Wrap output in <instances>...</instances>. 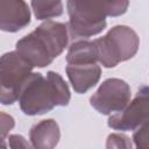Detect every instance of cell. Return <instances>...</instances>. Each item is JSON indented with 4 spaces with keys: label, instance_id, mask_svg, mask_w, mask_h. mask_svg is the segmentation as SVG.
<instances>
[{
    "label": "cell",
    "instance_id": "13",
    "mask_svg": "<svg viewBox=\"0 0 149 149\" xmlns=\"http://www.w3.org/2000/svg\"><path fill=\"white\" fill-rule=\"evenodd\" d=\"M106 149H133L130 139L121 133L109 134L106 140Z\"/></svg>",
    "mask_w": 149,
    "mask_h": 149
},
{
    "label": "cell",
    "instance_id": "16",
    "mask_svg": "<svg viewBox=\"0 0 149 149\" xmlns=\"http://www.w3.org/2000/svg\"><path fill=\"white\" fill-rule=\"evenodd\" d=\"M8 143L10 149H33L31 144L19 134H12L8 136Z\"/></svg>",
    "mask_w": 149,
    "mask_h": 149
},
{
    "label": "cell",
    "instance_id": "4",
    "mask_svg": "<svg viewBox=\"0 0 149 149\" xmlns=\"http://www.w3.org/2000/svg\"><path fill=\"white\" fill-rule=\"evenodd\" d=\"M97 59L105 68H114L135 56L140 38L134 29L127 26H115L102 37L93 40Z\"/></svg>",
    "mask_w": 149,
    "mask_h": 149
},
{
    "label": "cell",
    "instance_id": "10",
    "mask_svg": "<svg viewBox=\"0 0 149 149\" xmlns=\"http://www.w3.org/2000/svg\"><path fill=\"white\" fill-rule=\"evenodd\" d=\"M61 132L54 119H45L35 123L29 132L33 149H54L59 141Z\"/></svg>",
    "mask_w": 149,
    "mask_h": 149
},
{
    "label": "cell",
    "instance_id": "6",
    "mask_svg": "<svg viewBox=\"0 0 149 149\" xmlns=\"http://www.w3.org/2000/svg\"><path fill=\"white\" fill-rule=\"evenodd\" d=\"M129 85L119 78H108L90 98L91 106L99 113L109 115L120 112L130 101Z\"/></svg>",
    "mask_w": 149,
    "mask_h": 149
},
{
    "label": "cell",
    "instance_id": "2",
    "mask_svg": "<svg viewBox=\"0 0 149 149\" xmlns=\"http://www.w3.org/2000/svg\"><path fill=\"white\" fill-rule=\"evenodd\" d=\"M69 42L68 26L45 21L16 42L15 51L33 68H44L58 57Z\"/></svg>",
    "mask_w": 149,
    "mask_h": 149
},
{
    "label": "cell",
    "instance_id": "18",
    "mask_svg": "<svg viewBox=\"0 0 149 149\" xmlns=\"http://www.w3.org/2000/svg\"><path fill=\"white\" fill-rule=\"evenodd\" d=\"M136 149H146V148H136Z\"/></svg>",
    "mask_w": 149,
    "mask_h": 149
},
{
    "label": "cell",
    "instance_id": "12",
    "mask_svg": "<svg viewBox=\"0 0 149 149\" xmlns=\"http://www.w3.org/2000/svg\"><path fill=\"white\" fill-rule=\"evenodd\" d=\"M33 12L37 20H47L59 16L63 13L62 1H31Z\"/></svg>",
    "mask_w": 149,
    "mask_h": 149
},
{
    "label": "cell",
    "instance_id": "8",
    "mask_svg": "<svg viewBox=\"0 0 149 149\" xmlns=\"http://www.w3.org/2000/svg\"><path fill=\"white\" fill-rule=\"evenodd\" d=\"M30 23V9L22 0H0V30L15 33Z\"/></svg>",
    "mask_w": 149,
    "mask_h": 149
},
{
    "label": "cell",
    "instance_id": "14",
    "mask_svg": "<svg viewBox=\"0 0 149 149\" xmlns=\"http://www.w3.org/2000/svg\"><path fill=\"white\" fill-rule=\"evenodd\" d=\"M133 140H134V143L136 144V148L149 149V143H148V121H146L144 123H142L140 127H137L134 130Z\"/></svg>",
    "mask_w": 149,
    "mask_h": 149
},
{
    "label": "cell",
    "instance_id": "5",
    "mask_svg": "<svg viewBox=\"0 0 149 149\" xmlns=\"http://www.w3.org/2000/svg\"><path fill=\"white\" fill-rule=\"evenodd\" d=\"M28 64L16 51H9L0 57V102L12 105L17 98L20 90L33 72Z\"/></svg>",
    "mask_w": 149,
    "mask_h": 149
},
{
    "label": "cell",
    "instance_id": "11",
    "mask_svg": "<svg viewBox=\"0 0 149 149\" xmlns=\"http://www.w3.org/2000/svg\"><path fill=\"white\" fill-rule=\"evenodd\" d=\"M66 62L70 65L76 64H94L97 59V50L93 41L88 40H77L74 41L68 50Z\"/></svg>",
    "mask_w": 149,
    "mask_h": 149
},
{
    "label": "cell",
    "instance_id": "3",
    "mask_svg": "<svg viewBox=\"0 0 149 149\" xmlns=\"http://www.w3.org/2000/svg\"><path fill=\"white\" fill-rule=\"evenodd\" d=\"M128 1H68V31L71 37H90L106 28L107 16H119L128 8Z\"/></svg>",
    "mask_w": 149,
    "mask_h": 149
},
{
    "label": "cell",
    "instance_id": "17",
    "mask_svg": "<svg viewBox=\"0 0 149 149\" xmlns=\"http://www.w3.org/2000/svg\"><path fill=\"white\" fill-rule=\"evenodd\" d=\"M0 149H7V146H6V142L3 139L0 137Z\"/></svg>",
    "mask_w": 149,
    "mask_h": 149
},
{
    "label": "cell",
    "instance_id": "15",
    "mask_svg": "<svg viewBox=\"0 0 149 149\" xmlns=\"http://www.w3.org/2000/svg\"><path fill=\"white\" fill-rule=\"evenodd\" d=\"M15 126V120L12 115L0 112V137L5 139L8 136L9 132L14 128Z\"/></svg>",
    "mask_w": 149,
    "mask_h": 149
},
{
    "label": "cell",
    "instance_id": "7",
    "mask_svg": "<svg viewBox=\"0 0 149 149\" xmlns=\"http://www.w3.org/2000/svg\"><path fill=\"white\" fill-rule=\"evenodd\" d=\"M146 121H148V87L143 85L133 101L120 112L112 114L107 123L115 130H135Z\"/></svg>",
    "mask_w": 149,
    "mask_h": 149
},
{
    "label": "cell",
    "instance_id": "9",
    "mask_svg": "<svg viewBox=\"0 0 149 149\" xmlns=\"http://www.w3.org/2000/svg\"><path fill=\"white\" fill-rule=\"evenodd\" d=\"M68 78L77 93H85L92 88L100 79L101 69L94 64H68L65 68Z\"/></svg>",
    "mask_w": 149,
    "mask_h": 149
},
{
    "label": "cell",
    "instance_id": "1",
    "mask_svg": "<svg viewBox=\"0 0 149 149\" xmlns=\"http://www.w3.org/2000/svg\"><path fill=\"white\" fill-rule=\"evenodd\" d=\"M71 94L68 84L59 73L49 71L31 72L19 93V105L26 115H40L50 112L56 106H66Z\"/></svg>",
    "mask_w": 149,
    "mask_h": 149
}]
</instances>
